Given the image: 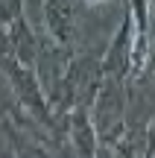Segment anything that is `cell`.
<instances>
[{
    "label": "cell",
    "mask_w": 155,
    "mask_h": 158,
    "mask_svg": "<svg viewBox=\"0 0 155 158\" xmlns=\"http://www.w3.org/2000/svg\"><path fill=\"white\" fill-rule=\"evenodd\" d=\"M0 76H3L6 85L12 88L18 106H21L47 135H62L64 129L56 120V114H53V106H50L47 91H44V85H41V79H38V70L23 64V62H18L15 53L6 50V53H0Z\"/></svg>",
    "instance_id": "cell-1"
},
{
    "label": "cell",
    "mask_w": 155,
    "mask_h": 158,
    "mask_svg": "<svg viewBox=\"0 0 155 158\" xmlns=\"http://www.w3.org/2000/svg\"><path fill=\"white\" fill-rule=\"evenodd\" d=\"M132 18V56H129V82H144L152 64V32H149V0H123Z\"/></svg>",
    "instance_id": "cell-2"
},
{
    "label": "cell",
    "mask_w": 155,
    "mask_h": 158,
    "mask_svg": "<svg viewBox=\"0 0 155 158\" xmlns=\"http://www.w3.org/2000/svg\"><path fill=\"white\" fill-rule=\"evenodd\" d=\"M126 106H129L126 79L103 76V82L91 100V120L97 129V138H103L105 132H111L114 126H120L126 120Z\"/></svg>",
    "instance_id": "cell-3"
},
{
    "label": "cell",
    "mask_w": 155,
    "mask_h": 158,
    "mask_svg": "<svg viewBox=\"0 0 155 158\" xmlns=\"http://www.w3.org/2000/svg\"><path fill=\"white\" fill-rule=\"evenodd\" d=\"M64 135H67L70 147L76 155H100V138L91 120V106L76 102L67 114H64Z\"/></svg>",
    "instance_id": "cell-4"
},
{
    "label": "cell",
    "mask_w": 155,
    "mask_h": 158,
    "mask_svg": "<svg viewBox=\"0 0 155 158\" xmlns=\"http://www.w3.org/2000/svg\"><path fill=\"white\" fill-rule=\"evenodd\" d=\"M44 29L56 47H70L76 38V9L73 0H44Z\"/></svg>",
    "instance_id": "cell-5"
},
{
    "label": "cell",
    "mask_w": 155,
    "mask_h": 158,
    "mask_svg": "<svg viewBox=\"0 0 155 158\" xmlns=\"http://www.w3.org/2000/svg\"><path fill=\"white\" fill-rule=\"evenodd\" d=\"M129 56H132V18L123 6V23L111 44L103 50V76H117L129 82Z\"/></svg>",
    "instance_id": "cell-6"
},
{
    "label": "cell",
    "mask_w": 155,
    "mask_h": 158,
    "mask_svg": "<svg viewBox=\"0 0 155 158\" xmlns=\"http://www.w3.org/2000/svg\"><path fill=\"white\" fill-rule=\"evenodd\" d=\"M6 35H9V47H12V53H15L18 62L35 68L41 44H38V35L32 32V27L27 23V15H23V12L6 23Z\"/></svg>",
    "instance_id": "cell-7"
},
{
    "label": "cell",
    "mask_w": 155,
    "mask_h": 158,
    "mask_svg": "<svg viewBox=\"0 0 155 158\" xmlns=\"http://www.w3.org/2000/svg\"><path fill=\"white\" fill-rule=\"evenodd\" d=\"M23 12V0H0V23H9L12 18H18Z\"/></svg>",
    "instance_id": "cell-8"
},
{
    "label": "cell",
    "mask_w": 155,
    "mask_h": 158,
    "mask_svg": "<svg viewBox=\"0 0 155 158\" xmlns=\"http://www.w3.org/2000/svg\"><path fill=\"white\" fill-rule=\"evenodd\" d=\"M146 158H155V117L146 123V147H144Z\"/></svg>",
    "instance_id": "cell-9"
},
{
    "label": "cell",
    "mask_w": 155,
    "mask_h": 158,
    "mask_svg": "<svg viewBox=\"0 0 155 158\" xmlns=\"http://www.w3.org/2000/svg\"><path fill=\"white\" fill-rule=\"evenodd\" d=\"M88 6H100V3H108V0H85ZM114 3H123V0H114Z\"/></svg>",
    "instance_id": "cell-10"
}]
</instances>
